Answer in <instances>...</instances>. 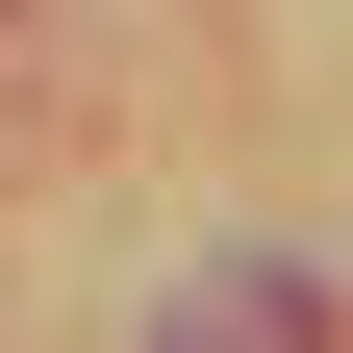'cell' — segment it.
I'll use <instances>...</instances> for the list:
<instances>
[{
	"mask_svg": "<svg viewBox=\"0 0 353 353\" xmlns=\"http://www.w3.org/2000/svg\"><path fill=\"white\" fill-rule=\"evenodd\" d=\"M176 353H328V303H303V278H202V303H176Z\"/></svg>",
	"mask_w": 353,
	"mask_h": 353,
	"instance_id": "cell-1",
	"label": "cell"
}]
</instances>
